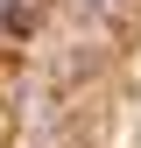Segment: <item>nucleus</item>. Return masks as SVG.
<instances>
[{"label": "nucleus", "instance_id": "nucleus-1", "mask_svg": "<svg viewBox=\"0 0 141 148\" xmlns=\"http://www.w3.org/2000/svg\"><path fill=\"white\" fill-rule=\"evenodd\" d=\"M85 7H113V0H85Z\"/></svg>", "mask_w": 141, "mask_h": 148}]
</instances>
